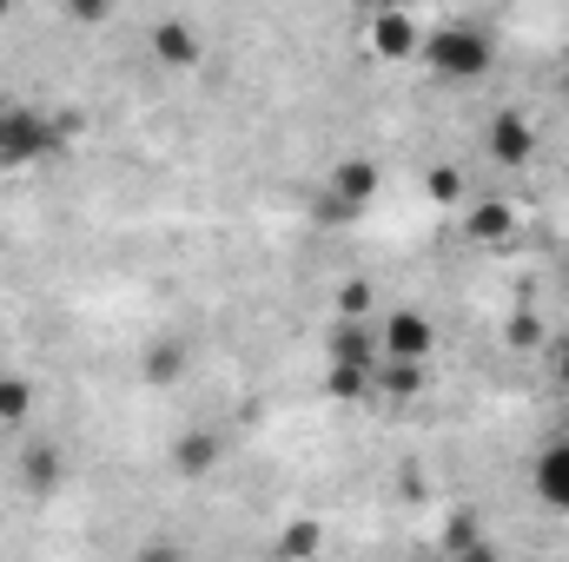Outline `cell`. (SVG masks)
<instances>
[{
    "instance_id": "cell-1",
    "label": "cell",
    "mask_w": 569,
    "mask_h": 562,
    "mask_svg": "<svg viewBox=\"0 0 569 562\" xmlns=\"http://www.w3.org/2000/svg\"><path fill=\"white\" fill-rule=\"evenodd\" d=\"M425 60L437 80H483L490 73V40H483V27H470V20H450V27H437L425 40Z\"/></svg>"
},
{
    "instance_id": "cell-2",
    "label": "cell",
    "mask_w": 569,
    "mask_h": 562,
    "mask_svg": "<svg viewBox=\"0 0 569 562\" xmlns=\"http://www.w3.org/2000/svg\"><path fill=\"white\" fill-rule=\"evenodd\" d=\"M0 113H7V127H0V165H33V159L53 152L60 127L40 107H0Z\"/></svg>"
},
{
    "instance_id": "cell-3",
    "label": "cell",
    "mask_w": 569,
    "mask_h": 562,
    "mask_svg": "<svg viewBox=\"0 0 569 562\" xmlns=\"http://www.w3.org/2000/svg\"><path fill=\"white\" fill-rule=\"evenodd\" d=\"M483 152H490L497 165H530V159H537V127H530L523 113L497 107L490 127H483Z\"/></svg>"
},
{
    "instance_id": "cell-4",
    "label": "cell",
    "mask_w": 569,
    "mask_h": 562,
    "mask_svg": "<svg viewBox=\"0 0 569 562\" xmlns=\"http://www.w3.org/2000/svg\"><path fill=\"white\" fill-rule=\"evenodd\" d=\"M430 344H437V324H430L425 311H391L385 318V358H398V364H425Z\"/></svg>"
},
{
    "instance_id": "cell-5",
    "label": "cell",
    "mask_w": 569,
    "mask_h": 562,
    "mask_svg": "<svg viewBox=\"0 0 569 562\" xmlns=\"http://www.w3.org/2000/svg\"><path fill=\"white\" fill-rule=\"evenodd\" d=\"M219 456H226V436H219V430H206V423H192V430H179V436H172V470H179L186 483L212 476V470H219Z\"/></svg>"
},
{
    "instance_id": "cell-6",
    "label": "cell",
    "mask_w": 569,
    "mask_h": 562,
    "mask_svg": "<svg viewBox=\"0 0 569 562\" xmlns=\"http://www.w3.org/2000/svg\"><path fill=\"white\" fill-rule=\"evenodd\" d=\"M152 60H159V67H172V73L199 67V33H192V20L166 13V20L152 27Z\"/></svg>"
},
{
    "instance_id": "cell-7",
    "label": "cell",
    "mask_w": 569,
    "mask_h": 562,
    "mask_svg": "<svg viewBox=\"0 0 569 562\" xmlns=\"http://www.w3.org/2000/svg\"><path fill=\"white\" fill-rule=\"evenodd\" d=\"M331 199H345L351 212H365L371 205V192H378V165L365 159V152H345L338 165H331V185H325Z\"/></svg>"
},
{
    "instance_id": "cell-8",
    "label": "cell",
    "mask_w": 569,
    "mask_h": 562,
    "mask_svg": "<svg viewBox=\"0 0 569 562\" xmlns=\"http://www.w3.org/2000/svg\"><path fill=\"white\" fill-rule=\"evenodd\" d=\"M186 364H192V344H186L179 331H159V338L146 344V358H140V378L146 384H179Z\"/></svg>"
},
{
    "instance_id": "cell-9",
    "label": "cell",
    "mask_w": 569,
    "mask_h": 562,
    "mask_svg": "<svg viewBox=\"0 0 569 562\" xmlns=\"http://www.w3.org/2000/svg\"><path fill=\"white\" fill-rule=\"evenodd\" d=\"M60 476H67V450H60V443H27V450H20V490L53 496Z\"/></svg>"
},
{
    "instance_id": "cell-10",
    "label": "cell",
    "mask_w": 569,
    "mask_h": 562,
    "mask_svg": "<svg viewBox=\"0 0 569 562\" xmlns=\"http://www.w3.org/2000/svg\"><path fill=\"white\" fill-rule=\"evenodd\" d=\"M463 232H470L477 245H510V239H517V212H510L503 199H477V205L463 212Z\"/></svg>"
},
{
    "instance_id": "cell-11",
    "label": "cell",
    "mask_w": 569,
    "mask_h": 562,
    "mask_svg": "<svg viewBox=\"0 0 569 562\" xmlns=\"http://www.w3.org/2000/svg\"><path fill=\"white\" fill-rule=\"evenodd\" d=\"M371 47H378L385 60H411L425 40H418V20H411V13H371Z\"/></svg>"
},
{
    "instance_id": "cell-12",
    "label": "cell",
    "mask_w": 569,
    "mask_h": 562,
    "mask_svg": "<svg viewBox=\"0 0 569 562\" xmlns=\"http://www.w3.org/2000/svg\"><path fill=\"white\" fill-rule=\"evenodd\" d=\"M530 483H537V496H543L550 510H569V443H550V450L537 456Z\"/></svg>"
},
{
    "instance_id": "cell-13",
    "label": "cell",
    "mask_w": 569,
    "mask_h": 562,
    "mask_svg": "<svg viewBox=\"0 0 569 562\" xmlns=\"http://www.w3.org/2000/svg\"><path fill=\"white\" fill-rule=\"evenodd\" d=\"M371 391H385V398H418V391H425V364L378 358V371H371Z\"/></svg>"
},
{
    "instance_id": "cell-14",
    "label": "cell",
    "mask_w": 569,
    "mask_h": 562,
    "mask_svg": "<svg viewBox=\"0 0 569 562\" xmlns=\"http://www.w3.org/2000/svg\"><path fill=\"white\" fill-rule=\"evenodd\" d=\"M318 550H325V523H318V516H298V523H284L279 562H311Z\"/></svg>"
},
{
    "instance_id": "cell-15",
    "label": "cell",
    "mask_w": 569,
    "mask_h": 562,
    "mask_svg": "<svg viewBox=\"0 0 569 562\" xmlns=\"http://www.w3.org/2000/svg\"><path fill=\"white\" fill-rule=\"evenodd\" d=\"M470 543H483V523H477V510H450V516H443V543H437V556L457 562Z\"/></svg>"
},
{
    "instance_id": "cell-16",
    "label": "cell",
    "mask_w": 569,
    "mask_h": 562,
    "mask_svg": "<svg viewBox=\"0 0 569 562\" xmlns=\"http://www.w3.org/2000/svg\"><path fill=\"white\" fill-rule=\"evenodd\" d=\"M27 418H33V384H27V378H13V371H0V423H7V430H20Z\"/></svg>"
},
{
    "instance_id": "cell-17",
    "label": "cell",
    "mask_w": 569,
    "mask_h": 562,
    "mask_svg": "<svg viewBox=\"0 0 569 562\" xmlns=\"http://www.w3.org/2000/svg\"><path fill=\"white\" fill-rule=\"evenodd\" d=\"M425 192L437 199V205H457V199H463V172H457V165H430Z\"/></svg>"
},
{
    "instance_id": "cell-18",
    "label": "cell",
    "mask_w": 569,
    "mask_h": 562,
    "mask_svg": "<svg viewBox=\"0 0 569 562\" xmlns=\"http://www.w3.org/2000/svg\"><path fill=\"white\" fill-rule=\"evenodd\" d=\"M365 311H371V284L351 279L345 291H338V324H365Z\"/></svg>"
},
{
    "instance_id": "cell-19",
    "label": "cell",
    "mask_w": 569,
    "mask_h": 562,
    "mask_svg": "<svg viewBox=\"0 0 569 562\" xmlns=\"http://www.w3.org/2000/svg\"><path fill=\"white\" fill-rule=\"evenodd\" d=\"M510 344H517V351H537V344H543V318H537V311H517V318H510Z\"/></svg>"
},
{
    "instance_id": "cell-20",
    "label": "cell",
    "mask_w": 569,
    "mask_h": 562,
    "mask_svg": "<svg viewBox=\"0 0 569 562\" xmlns=\"http://www.w3.org/2000/svg\"><path fill=\"white\" fill-rule=\"evenodd\" d=\"M311 219H318V225H351L358 212H351L345 199H331V192H318V199H311Z\"/></svg>"
},
{
    "instance_id": "cell-21",
    "label": "cell",
    "mask_w": 569,
    "mask_h": 562,
    "mask_svg": "<svg viewBox=\"0 0 569 562\" xmlns=\"http://www.w3.org/2000/svg\"><path fill=\"white\" fill-rule=\"evenodd\" d=\"M107 13H113V7H107V0H80V7H73V20H80V27H100V20H107Z\"/></svg>"
},
{
    "instance_id": "cell-22",
    "label": "cell",
    "mask_w": 569,
    "mask_h": 562,
    "mask_svg": "<svg viewBox=\"0 0 569 562\" xmlns=\"http://www.w3.org/2000/svg\"><path fill=\"white\" fill-rule=\"evenodd\" d=\"M457 562H503V550H497V543H470Z\"/></svg>"
},
{
    "instance_id": "cell-23",
    "label": "cell",
    "mask_w": 569,
    "mask_h": 562,
    "mask_svg": "<svg viewBox=\"0 0 569 562\" xmlns=\"http://www.w3.org/2000/svg\"><path fill=\"white\" fill-rule=\"evenodd\" d=\"M133 562H186V556H179L172 543H152V550H140V556H133Z\"/></svg>"
},
{
    "instance_id": "cell-24",
    "label": "cell",
    "mask_w": 569,
    "mask_h": 562,
    "mask_svg": "<svg viewBox=\"0 0 569 562\" xmlns=\"http://www.w3.org/2000/svg\"><path fill=\"white\" fill-rule=\"evenodd\" d=\"M557 378H563V391H569V338H557Z\"/></svg>"
},
{
    "instance_id": "cell-25",
    "label": "cell",
    "mask_w": 569,
    "mask_h": 562,
    "mask_svg": "<svg viewBox=\"0 0 569 562\" xmlns=\"http://www.w3.org/2000/svg\"><path fill=\"white\" fill-rule=\"evenodd\" d=\"M563 100H569V60H563Z\"/></svg>"
},
{
    "instance_id": "cell-26",
    "label": "cell",
    "mask_w": 569,
    "mask_h": 562,
    "mask_svg": "<svg viewBox=\"0 0 569 562\" xmlns=\"http://www.w3.org/2000/svg\"><path fill=\"white\" fill-rule=\"evenodd\" d=\"M425 562H443V556H425Z\"/></svg>"
},
{
    "instance_id": "cell-27",
    "label": "cell",
    "mask_w": 569,
    "mask_h": 562,
    "mask_svg": "<svg viewBox=\"0 0 569 562\" xmlns=\"http://www.w3.org/2000/svg\"><path fill=\"white\" fill-rule=\"evenodd\" d=\"M0 127H7V113H0Z\"/></svg>"
}]
</instances>
